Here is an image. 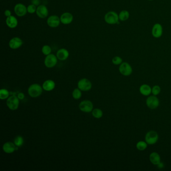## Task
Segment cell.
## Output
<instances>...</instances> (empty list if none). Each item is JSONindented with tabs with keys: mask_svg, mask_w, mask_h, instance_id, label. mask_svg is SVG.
Masks as SVG:
<instances>
[{
	"mask_svg": "<svg viewBox=\"0 0 171 171\" xmlns=\"http://www.w3.org/2000/svg\"><path fill=\"white\" fill-rule=\"evenodd\" d=\"M105 22L110 25H115L119 23V17L118 13L115 11H110L104 16Z\"/></svg>",
	"mask_w": 171,
	"mask_h": 171,
	"instance_id": "6da1fadb",
	"label": "cell"
},
{
	"mask_svg": "<svg viewBox=\"0 0 171 171\" xmlns=\"http://www.w3.org/2000/svg\"><path fill=\"white\" fill-rule=\"evenodd\" d=\"M43 87L38 84L34 83L31 85L28 90V93L31 97L35 98L41 95L43 91Z\"/></svg>",
	"mask_w": 171,
	"mask_h": 171,
	"instance_id": "7a4b0ae2",
	"label": "cell"
},
{
	"mask_svg": "<svg viewBox=\"0 0 171 171\" xmlns=\"http://www.w3.org/2000/svg\"><path fill=\"white\" fill-rule=\"evenodd\" d=\"M7 105L10 110H17L19 105V99L16 95L11 96L8 98L6 101Z\"/></svg>",
	"mask_w": 171,
	"mask_h": 171,
	"instance_id": "3957f363",
	"label": "cell"
},
{
	"mask_svg": "<svg viewBox=\"0 0 171 171\" xmlns=\"http://www.w3.org/2000/svg\"><path fill=\"white\" fill-rule=\"evenodd\" d=\"M158 135L157 132L154 130H151L148 132L145 136V141L148 144H155L158 141Z\"/></svg>",
	"mask_w": 171,
	"mask_h": 171,
	"instance_id": "277c9868",
	"label": "cell"
},
{
	"mask_svg": "<svg viewBox=\"0 0 171 171\" xmlns=\"http://www.w3.org/2000/svg\"><path fill=\"white\" fill-rule=\"evenodd\" d=\"M79 108L81 112L88 113L93 111V104L91 101L84 100L82 101L79 104Z\"/></svg>",
	"mask_w": 171,
	"mask_h": 171,
	"instance_id": "5b68a950",
	"label": "cell"
},
{
	"mask_svg": "<svg viewBox=\"0 0 171 171\" xmlns=\"http://www.w3.org/2000/svg\"><path fill=\"white\" fill-rule=\"evenodd\" d=\"M119 71L123 76H128L131 75L133 72V68L129 63L124 62L121 63L119 67Z\"/></svg>",
	"mask_w": 171,
	"mask_h": 171,
	"instance_id": "8992f818",
	"label": "cell"
},
{
	"mask_svg": "<svg viewBox=\"0 0 171 171\" xmlns=\"http://www.w3.org/2000/svg\"><path fill=\"white\" fill-rule=\"evenodd\" d=\"M57 57L54 54H50L47 55L44 60V64L47 68H52L57 63Z\"/></svg>",
	"mask_w": 171,
	"mask_h": 171,
	"instance_id": "52a82bcc",
	"label": "cell"
},
{
	"mask_svg": "<svg viewBox=\"0 0 171 171\" xmlns=\"http://www.w3.org/2000/svg\"><path fill=\"white\" fill-rule=\"evenodd\" d=\"M78 88L81 91H87L91 90L92 83L87 78L80 79L77 84Z\"/></svg>",
	"mask_w": 171,
	"mask_h": 171,
	"instance_id": "ba28073f",
	"label": "cell"
},
{
	"mask_svg": "<svg viewBox=\"0 0 171 171\" xmlns=\"http://www.w3.org/2000/svg\"><path fill=\"white\" fill-rule=\"evenodd\" d=\"M163 34V28L160 23H155L152 26V34L154 38H159L162 37Z\"/></svg>",
	"mask_w": 171,
	"mask_h": 171,
	"instance_id": "9c48e42d",
	"label": "cell"
},
{
	"mask_svg": "<svg viewBox=\"0 0 171 171\" xmlns=\"http://www.w3.org/2000/svg\"><path fill=\"white\" fill-rule=\"evenodd\" d=\"M146 104L149 108L154 110L158 107L160 101L158 98L155 95L150 96L147 99Z\"/></svg>",
	"mask_w": 171,
	"mask_h": 171,
	"instance_id": "30bf717a",
	"label": "cell"
},
{
	"mask_svg": "<svg viewBox=\"0 0 171 171\" xmlns=\"http://www.w3.org/2000/svg\"><path fill=\"white\" fill-rule=\"evenodd\" d=\"M14 12L18 17H23L28 13L27 7L23 4H17L15 6Z\"/></svg>",
	"mask_w": 171,
	"mask_h": 171,
	"instance_id": "8fae6325",
	"label": "cell"
},
{
	"mask_svg": "<svg viewBox=\"0 0 171 171\" xmlns=\"http://www.w3.org/2000/svg\"><path fill=\"white\" fill-rule=\"evenodd\" d=\"M18 147L15 145L14 143L11 141H8L5 143L3 146V150L7 154H11L18 150Z\"/></svg>",
	"mask_w": 171,
	"mask_h": 171,
	"instance_id": "7c38bea8",
	"label": "cell"
},
{
	"mask_svg": "<svg viewBox=\"0 0 171 171\" xmlns=\"http://www.w3.org/2000/svg\"><path fill=\"white\" fill-rule=\"evenodd\" d=\"M61 21L58 16L52 15L49 17L47 19V25L51 28H56L59 26Z\"/></svg>",
	"mask_w": 171,
	"mask_h": 171,
	"instance_id": "4fadbf2b",
	"label": "cell"
},
{
	"mask_svg": "<svg viewBox=\"0 0 171 171\" xmlns=\"http://www.w3.org/2000/svg\"><path fill=\"white\" fill-rule=\"evenodd\" d=\"M23 44V42L20 38L18 37H15L10 40L9 46L10 48L15 50L21 47Z\"/></svg>",
	"mask_w": 171,
	"mask_h": 171,
	"instance_id": "5bb4252c",
	"label": "cell"
},
{
	"mask_svg": "<svg viewBox=\"0 0 171 171\" xmlns=\"http://www.w3.org/2000/svg\"><path fill=\"white\" fill-rule=\"evenodd\" d=\"M36 13L38 17L44 19L48 15V10L45 5H40L37 7Z\"/></svg>",
	"mask_w": 171,
	"mask_h": 171,
	"instance_id": "9a60e30c",
	"label": "cell"
},
{
	"mask_svg": "<svg viewBox=\"0 0 171 171\" xmlns=\"http://www.w3.org/2000/svg\"><path fill=\"white\" fill-rule=\"evenodd\" d=\"M60 18L61 23L64 25H68L71 23L73 20V16L72 14L68 12H65L62 14Z\"/></svg>",
	"mask_w": 171,
	"mask_h": 171,
	"instance_id": "2e32d148",
	"label": "cell"
},
{
	"mask_svg": "<svg viewBox=\"0 0 171 171\" xmlns=\"http://www.w3.org/2000/svg\"><path fill=\"white\" fill-rule=\"evenodd\" d=\"M69 56V51L65 48L60 49L56 53L57 57L61 61H64L67 59Z\"/></svg>",
	"mask_w": 171,
	"mask_h": 171,
	"instance_id": "e0dca14e",
	"label": "cell"
},
{
	"mask_svg": "<svg viewBox=\"0 0 171 171\" xmlns=\"http://www.w3.org/2000/svg\"><path fill=\"white\" fill-rule=\"evenodd\" d=\"M7 25L10 28L14 29L16 28L18 24L17 19L14 16H10L8 17H7L6 20Z\"/></svg>",
	"mask_w": 171,
	"mask_h": 171,
	"instance_id": "ac0fdd59",
	"label": "cell"
},
{
	"mask_svg": "<svg viewBox=\"0 0 171 171\" xmlns=\"http://www.w3.org/2000/svg\"><path fill=\"white\" fill-rule=\"evenodd\" d=\"M55 83L52 80H47L44 82L42 87L44 90L47 91H52L55 88Z\"/></svg>",
	"mask_w": 171,
	"mask_h": 171,
	"instance_id": "d6986e66",
	"label": "cell"
},
{
	"mask_svg": "<svg viewBox=\"0 0 171 171\" xmlns=\"http://www.w3.org/2000/svg\"><path fill=\"white\" fill-rule=\"evenodd\" d=\"M150 160L154 165H158L161 163V157L157 152H152L150 155Z\"/></svg>",
	"mask_w": 171,
	"mask_h": 171,
	"instance_id": "ffe728a7",
	"label": "cell"
},
{
	"mask_svg": "<svg viewBox=\"0 0 171 171\" xmlns=\"http://www.w3.org/2000/svg\"><path fill=\"white\" fill-rule=\"evenodd\" d=\"M140 91L143 95L148 96L152 93V88L149 85L143 84L140 87Z\"/></svg>",
	"mask_w": 171,
	"mask_h": 171,
	"instance_id": "44dd1931",
	"label": "cell"
},
{
	"mask_svg": "<svg viewBox=\"0 0 171 171\" xmlns=\"http://www.w3.org/2000/svg\"><path fill=\"white\" fill-rule=\"evenodd\" d=\"M130 16V14L129 11L126 10L121 11L118 14L119 21L124 22L127 21L129 19Z\"/></svg>",
	"mask_w": 171,
	"mask_h": 171,
	"instance_id": "7402d4cb",
	"label": "cell"
},
{
	"mask_svg": "<svg viewBox=\"0 0 171 171\" xmlns=\"http://www.w3.org/2000/svg\"><path fill=\"white\" fill-rule=\"evenodd\" d=\"M92 115L96 118H100L103 115V112L101 109L95 108L92 111Z\"/></svg>",
	"mask_w": 171,
	"mask_h": 171,
	"instance_id": "603a6c76",
	"label": "cell"
},
{
	"mask_svg": "<svg viewBox=\"0 0 171 171\" xmlns=\"http://www.w3.org/2000/svg\"><path fill=\"white\" fill-rule=\"evenodd\" d=\"M148 144L146 143V141H140L137 143L136 145L137 149L140 151H144L147 148Z\"/></svg>",
	"mask_w": 171,
	"mask_h": 171,
	"instance_id": "cb8c5ba5",
	"label": "cell"
},
{
	"mask_svg": "<svg viewBox=\"0 0 171 171\" xmlns=\"http://www.w3.org/2000/svg\"><path fill=\"white\" fill-rule=\"evenodd\" d=\"M24 142V141L23 138L20 135L17 136L14 140V143L17 147H20L23 146Z\"/></svg>",
	"mask_w": 171,
	"mask_h": 171,
	"instance_id": "d4e9b609",
	"label": "cell"
},
{
	"mask_svg": "<svg viewBox=\"0 0 171 171\" xmlns=\"http://www.w3.org/2000/svg\"><path fill=\"white\" fill-rule=\"evenodd\" d=\"M9 96V92L6 89H1L0 90V99H3L8 98Z\"/></svg>",
	"mask_w": 171,
	"mask_h": 171,
	"instance_id": "484cf974",
	"label": "cell"
},
{
	"mask_svg": "<svg viewBox=\"0 0 171 171\" xmlns=\"http://www.w3.org/2000/svg\"><path fill=\"white\" fill-rule=\"evenodd\" d=\"M52 52V49L50 46L48 45H45L43 46L42 48V52L44 55L47 56L51 54Z\"/></svg>",
	"mask_w": 171,
	"mask_h": 171,
	"instance_id": "4316f807",
	"label": "cell"
},
{
	"mask_svg": "<svg viewBox=\"0 0 171 171\" xmlns=\"http://www.w3.org/2000/svg\"><path fill=\"white\" fill-rule=\"evenodd\" d=\"M81 90L79 88H76L72 92V96L75 99H79L82 96Z\"/></svg>",
	"mask_w": 171,
	"mask_h": 171,
	"instance_id": "83f0119b",
	"label": "cell"
},
{
	"mask_svg": "<svg viewBox=\"0 0 171 171\" xmlns=\"http://www.w3.org/2000/svg\"><path fill=\"white\" fill-rule=\"evenodd\" d=\"M112 62L113 63V64L115 65H121V63H123V59L121 58V57L115 56L112 59Z\"/></svg>",
	"mask_w": 171,
	"mask_h": 171,
	"instance_id": "f1b7e54d",
	"label": "cell"
},
{
	"mask_svg": "<svg viewBox=\"0 0 171 171\" xmlns=\"http://www.w3.org/2000/svg\"><path fill=\"white\" fill-rule=\"evenodd\" d=\"M36 10H37V8H36V6L32 4L27 7V11H28V13L29 14H34V13H36Z\"/></svg>",
	"mask_w": 171,
	"mask_h": 171,
	"instance_id": "f546056e",
	"label": "cell"
},
{
	"mask_svg": "<svg viewBox=\"0 0 171 171\" xmlns=\"http://www.w3.org/2000/svg\"><path fill=\"white\" fill-rule=\"evenodd\" d=\"M161 92L160 87L158 85H155L152 89V93L154 95H158Z\"/></svg>",
	"mask_w": 171,
	"mask_h": 171,
	"instance_id": "4dcf8cb0",
	"label": "cell"
},
{
	"mask_svg": "<svg viewBox=\"0 0 171 171\" xmlns=\"http://www.w3.org/2000/svg\"><path fill=\"white\" fill-rule=\"evenodd\" d=\"M32 4L36 6V7H38L40 4V0H31V1Z\"/></svg>",
	"mask_w": 171,
	"mask_h": 171,
	"instance_id": "1f68e13d",
	"label": "cell"
},
{
	"mask_svg": "<svg viewBox=\"0 0 171 171\" xmlns=\"http://www.w3.org/2000/svg\"><path fill=\"white\" fill-rule=\"evenodd\" d=\"M4 14H5V16H6L7 17L12 16V13L9 10H6L4 12Z\"/></svg>",
	"mask_w": 171,
	"mask_h": 171,
	"instance_id": "d6a6232c",
	"label": "cell"
},
{
	"mask_svg": "<svg viewBox=\"0 0 171 171\" xmlns=\"http://www.w3.org/2000/svg\"><path fill=\"white\" fill-rule=\"evenodd\" d=\"M18 98H19V99L22 100V99H23L25 97V95H24V94L23 93H20L18 94Z\"/></svg>",
	"mask_w": 171,
	"mask_h": 171,
	"instance_id": "836d02e7",
	"label": "cell"
},
{
	"mask_svg": "<svg viewBox=\"0 0 171 171\" xmlns=\"http://www.w3.org/2000/svg\"><path fill=\"white\" fill-rule=\"evenodd\" d=\"M157 166L159 169H162V168H163L164 167V164L163 163H161V162Z\"/></svg>",
	"mask_w": 171,
	"mask_h": 171,
	"instance_id": "e575fe53",
	"label": "cell"
},
{
	"mask_svg": "<svg viewBox=\"0 0 171 171\" xmlns=\"http://www.w3.org/2000/svg\"><path fill=\"white\" fill-rule=\"evenodd\" d=\"M149 1H152L153 0H149Z\"/></svg>",
	"mask_w": 171,
	"mask_h": 171,
	"instance_id": "d590c367",
	"label": "cell"
}]
</instances>
